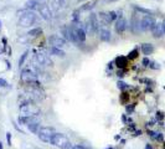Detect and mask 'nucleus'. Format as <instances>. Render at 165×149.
Here are the masks:
<instances>
[{
    "label": "nucleus",
    "mask_w": 165,
    "mask_h": 149,
    "mask_svg": "<svg viewBox=\"0 0 165 149\" xmlns=\"http://www.w3.org/2000/svg\"><path fill=\"white\" fill-rule=\"evenodd\" d=\"M0 149H2V143H0Z\"/></svg>",
    "instance_id": "a19ab883"
},
{
    "label": "nucleus",
    "mask_w": 165,
    "mask_h": 149,
    "mask_svg": "<svg viewBox=\"0 0 165 149\" xmlns=\"http://www.w3.org/2000/svg\"><path fill=\"white\" fill-rule=\"evenodd\" d=\"M149 67H150V68H153V70H159V68H160L159 63H157V62H150Z\"/></svg>",
    "instance_id": "cd10ccee"
},
{
    "label": "nucleus",
    "mask_w": 165,
    "mask_h": 149,
    "mask_svg": "<svg viewBox=\"0 0 165 149\" xmlns=\"http://www.w3.org/2000/svg\"><path fill=\"white\" fill-rule=\"evenodd\" d=\"M25 5H26V9H27V10L34 11V10H37V9H39L40 1H39V0H29V1H26Z\"/></svg>",
    "instance_id": "a211bd4d"
},
{
    "label": "nucleus",
    "mask_w": 165,
    "mask_h": 149,
    "mask_svg": "<svg viewBox=\"0 0 165 149\" xmlns=\"http://www.w3.org/2000/svg\"><path fill=\"white\" fill-rule=\"evenodd\" d=\"M140 49H142V52H143V55H145V56H148V55H152V54L154 52V46H153L152 44H143Z\"/></svg>",
    "instance_id": "f3484780"
},
{
    "label": "nucleus",
    "mask_w": 165,
    "mask_h": 149,
    "mask_svg": "<svg viewBox=\"0 0 165 149\" xmlns=\"http://www.w3.org/2000/svg\"><path fill=\"white\" fill-rule=\"evenodd\" d=\"M155 139H157V141H159V142H163V134H162V133H157Z\"/></svg>",
    "instance_id": "7c9ffc66"
},
{
    "label": "nucleus",
    "mask_w": 165,
    "mask_h": 149,
    "mask_svg": "<svg viewBox=\"0 0 165 149\" xmlns=\"http://www.w3.org/2000/svg\"><path fill=\"white\" fill-rule=\"evenodd\" d=\"M107 149H113V148H112V147H109V148H107Z\"/></svg>",
    "instance_id": "37998d69"
},
{
    "label": "nucleus",
    "mask_w": 165,
    "mask_h": 149,
    "mask_svg": "<svg viewBox=\"0 0 165 149\" xmlns=\"http://www.w3.org/2000/svg\"><path fill=\"white\" fill-rule=\"evenodd\" d=\"M138 57V50L137 49H134V50H132L129 54H128V60H134V58H137Z\"/></svg>",
    "instance_id": "b1692460"
},
{
    "label": "nucleus",
    "mask_w": 165,
    "mask_h": 149,
    "mask_svg": "<svg viewBox=\"0 0 165 149\" xmlns=\"http://www.w3.org/2000/svg\"><path fill=\"white\" fill-rule=\"evenodd\" d=\"M72 149H87L86 147H83V146H81V144H77V146H75Z\"/></svg>",
    "instance_id": "c9c22d12"
},
{
    "label": "nucleus",
    "mask_w": 165,
    "mask_h": 149,
    "mask_svg": "<svg viewBox=\"0 0 165 149\" xmlns=\"http://www.w3.org/2000/svg\"><path fill=\"white\" fill-rule=\"evenodd\" d=\"M0 29H1V21H0Z\"/></svg>",
    "instance_id": "79ce46f5"
},
{
    "label": "nucleus",
    "mask_w": 165,
    "mask_h": 149,
    "mask_svg": "<svg viewBox=\"0 0 165 149\" xmlns=\"http://www.w3.org/2000/svg\"><path fill=\"white\" fill-rule=\"evenodd\" d=\"M117 87L120 90V91H125L129 86L125 83V82H123V81H118V83H117Z\"/></svg>",
    "instance_id": "a878e982"
},
{
    "label": "nucleus",
    "mask_w": 165,
    "mask_h": 149,
    "mask_svg": "<svg viewBox=\"0 0 165 149\" xmlns=\"http://www.w3.org/2000/svg\"><path fill=\"white\" fill-rule=\"evenodd\" d=\"M157 118H158V119H163V118H164L163 112H158V113H157Z\"/></svg>",
    "instance_id": "f704fd0d"
},
{
    "label": "nucleus",
    "mask_w": 165,
    "mask_h": 149,
    "mask_svg": "<svg viewBox=\"0 0 165 149\" xmlns=\"http://www.w3.org/2000/svg\"><path fill=\"white\" fill-rule=\"evenodd\" d=\"M57 2H59V5L61 7H66L67 4H68V0H57Z\"/></svg>",
    "instance_id": "bb28decb"
},
{
    "label": "nucleus",
    "mask_w": 165,
    "mask_h": 149,
    "mask_svg": "<svg viewBox=\"0 0 165 149\" xmlns=\"http://www.w3.org/2000/svg\"><path fill=\"white\" fill-rule=\"evenodd\" d=\"M41 32H42V29H41V27H35V29H31V30L27 32V36H30V37H36V36H39Z\"/></svg>",
    "instance_id": "5701e85b"
},
{
    "label": "nucleus",
    "mask_w": 165,
    "mask_h": 149,
    "mask_svg": "<svg viewBox=\"0 0 165 149\" xmlns=\"http://www.w3.org/2000/svg\"><path fill=\"white\" fill-rule=\"evenodd\" d=\"M71 30H72V34H73L76 44H80V42H84L86 41V31L82 29V26H80L77 24H72L71 25Z\"/></svg>",
    "instance_id": "0eeeda50"
},
{
    "label": "nucleus",
    "mask_w": 165,
    "mask_h": 149,
    "mask_svg": "<svg viewBox=\"0 0 165 149\" xmlns=\"http://www.w3.org/2000/svg\"><path fill=\"white\" fill-rule=\"evenodd\" d=\"M34 61L36 62V65L42 66V67H52L54 66V62L50 58V56L44 52H36L34 55Z\"/></svg>",
    "instance_id": "39448f33"
},
{
    "label": "nucleus",
    "mask_w": 165,
    "mask_h": 149,
    "mask_svg": "<svg viewBox=\"0 0 165 149\" xmlns=\"http://www.w3.org/2000/svg\"><path fill=\"white\" fill-rule=\"evenodd\" d=\"M44 1H45V4H47V5L51 4V2H54V0H44Z\"/></svg>",
    "instance_id": "e433bc0d"
},
{
    "label": "nucleus",
    "mask_w": 165,
    "mask_h": 149,
    "mask_svg": "<svg viewBox=\"0 0 165 149\" xmlns=\"http://www.w3.org/2000/svg\"><path fill=\"white\" fill-rule=\"evenodd\" d=\"M127 61H128V58H127V57H124V56H118V57L116 58L117 67H118V68H124V67H125V65H127Z\"/></svg>",
    "instance_id": "aec40b11"
},
{
    "label": "nucleus",
    "mask_w": 165,
    "mask_h": 149,
    "mask_svg": "<svg viewBox=\"0 0 165 149\" xmlns=\"http://www.w3.org/2000/svg\"><path fill=\"white\" fill-rule=\"evenodd\" d=\"M6 141H7V143H9V146H11V134L7 132L6 133Z\"/></svg>",
    "instance_id": "2f4dec72"
},
{
    "label": "nucleus",
    "mask_w": 165,
    "mask_h": 149,
    "mask_svg": "<svg viewBox=\"0 0 165 149\" xmlns=\"http://www.w3.org/2000/svg\"><path fill=\"white\" fill-rule=\"evenodd\" d=\"M164 148H165V143H164Z\"/></svg>",
    "instance_id": "c03bdc74"
},
{
    "label": "nucleus",
    "mask_w": 165,
    "mask_h": 149,
    "mask_svg": "<svg viewBox=\"0 0 165 149\" xmlns=\"http://www.w3.org/2000/svg\"><path fill=\"white\" fill-rule=\"evenodd\" d=\"M117 76H118V77H123V76H124V71L119 68V70H118V72H117Z\"/></svg>",
    "instance_id": "72a5a7b5"
},
{
    "label": "nucleus",
    "mask_w": 165,
    "mask_h": 149,
    "mask_svg": "<svg viewBox=\"0 0 165 149\" xmlns=\"http://www.w3.org/2000/svg\"><path fill=\"white\" fill-rule=\"evenodd\" d=\"M20 80H21L24 83H26V85H32V83H35V82L39 81V76H37L36 73H34L32 71H30L29 68H26V70H24V71L21 72Z\"/></svg>",
    "instance_id": "423d86ee"
},
{
    "label": "nucleus",
    "mask_w": 165,
    "mask_h": 149,
    "mask_svg": "<svg viewBox=\"0 0 165 149\" xmlns=\"http://www.w3.org/2000/svg\"><path fill=\"white\" fill-rule=\"evenodd\" d=\"M114 27H116V31L118 34H123L127 30V20L124 17H118V20L116 21Z\"/></svg>",
    "instance_id": "ddd939ff"
},
{
    "label": "nucleus",
    "mask_w": 165,
    "mask_h": 149,
    "mask_svg": "<svg viewBox=\"0 0 165 149\" xmlns=\"http://www.w3.org/2000/svg\"><path fill=\"white\" fill-rule=\"evenodd\" d=\"M17 16H19V25L21 27H29L39 22V15L35 11L27 9L17 11Z\"/></svg>",
    "instance_id": "f257e3e1"
},
{
    "label": "nucleus",
    "mask_w": 165,
    "mask_h": 149,
    "mask_svg": "<svg viewBox=\"0 0 165 149\" xmlns=\"http://www.w3.org/2000/svg\"><path fill=\"white\" fill-rule=\"evenodd\" d=\"M27 55H29V51H25V52L21 55V57H20V60H19V67H21V66L24 65V62H25V60H26Z\"/></svg>",
    "instance_id": "393cba45"
},
{
    "label": "nucleus",
    "mask_w": 165,
    "mask_h": 149,
    "mask_svg": "<svg viewBox=\"0 0 165 149\" xmlns=\"http://www.w3.org/2000/svg\"><path fill=\"white\" fill-rule=\"evenodd\" d=\"M99 17L103 20V24H106V25H108V24H111L113 21L112 17H111V15L109 14H106V12H101L99 14Z\"/></svg>",
    "instance_id": "4be33fe9"
},
{
    "label": "nucleus",
    "mask_w": 165,
    "mask_h": 149,
    "mask_svg": "<svg viewBox=\"0 0 165 149\" xmlns=\"http://www.w3.org/2000/svg\"><path fill=\"white\" fill-rule=\"evenodd\" d=\"M88 24L91 26L92 32H98L99 31V21H98V16L96 14H91V16L88 19Z\"/></svg>",
    "instance_id": "f8f14e48"
},
{
    "label": "nucleus",
    "mask_w": 165,
    "mask_h": 149,
    "mask_svg": "<svg viewBox=\"0 0 165 149\" xmlns=\"http://www.w3.org/2000/svg\"><path fill=\"white\" fill-rule=\"evenodd\" d=\"M145 149H153V147H152L150 144H147V146H145Z\"/></svg>",
    "instance_id": "4c0bfd02"
},
{
    "label": "nucleus",
    "mask_w": 165,
    "mask_h": 149,
    "mask_svg": "<svg viewBox=\"0 0 165 149\" xmlns=\"http://www.w3.org/2000/svg\"><path fill=\"white\" fill-rule=\"evenodd\" d=\"M162 24H163V27H164V31H165V20L163 21V22H162Z\"/></svg>",
    "instance_id": "ea45409f"
},
{
    "label": "nucleus",
    "mask_w": 165,
    "mask_h": 149,
    "mask_svg": "<svg viewBox=\"0 0 165 149\" xmlns=\"http://www.w3.org/2000/svg\"><path fill=\"white\" fill-rule=\"evenodd\" d=\"M50 144H52V146H55V147H57V148H60V149H72L73 148V146H72L71 141L68 139V137H67L66 134H64V133H57V132H56L55 136L52 137Z\"/></svg>",
    "instance_id": "f03ea898"
},
{
    "label": "nucleus",
    "mask_w": 165,
    "mask_h": 149,
    "mask_svg": "<svg viewBox=\"0 0 165 149\" xmlns=\"http://www.w3.org/2000/svg\"><path fill=\"white\" fill-rule=\"evenodd\" d=\"M155 20L152 15H145L142 20H140V31H148V30H153V27L155 26Z\"/></svg>",
    "instance_id": "6e6552de"
},
{
    "label": "nucleus",
    "mask_w": 165,
    "mask_h": 149,
    "mask_svg": "<svg viewBox=\"0 0 165 149\" xmlns=\"http://www.w3.org/2000/svg\"><path fill=\"white\" fill-rule=\"evenodd\" d=\"M55 133H56V129L54 127H49V126L40 127V129L37 132V137L45 143H51V139L55 136Z\"/></svg>",
    "instance_id": "20e7f679"
},
{
    "label": "nucleus",
    "mask_w": 165,
    "mask_h": 149,
    "mask_svg": "<svg viewBox=\"0 0 165 149\" xmlns=\"http://www.w3.org/2000/svg\"><path fill=\"white\" fill-rule=\"evenodd\" d=\"M130 27H132V31H133V32H138V31H140V21L137 20V16H133Z\"/></svg>",
    "instance_id": "6ab92c4d"
},
{
    "label": "nucleus",
    "mask_w": 165,
    "mask_h": 149,
    "mask_svg": "<svg viewBox=\"0 0 165 149\" xmlns=\"http://www.w3.org/2000/svg\"><path fill=\"white\" fill-rule=\"evenodd\" d=\"M17 122L21 123L22 126H30L34 123H40V119L37 118V116H20L17 118Z\"/></svg>",
    "instance_id": "9b49d317"
},
{
    "label": "nucleus",
    "mask_w": 165,
    "mask_h": 149,
    "mask_svg": "<svg viewBox=\"0 0 165 149\" xmlns=\"http://www.w3.org/2000/svg\"><path fill=\"white\" fill-rule=\"evenodd\" d=\"M152 32H153V36H154L155 39H159V37H162V36H163V35L165 34L164 27H163V24H155V26L153 27Z\"/></svg>",
    "instance_id": "2eb2a0df"
},
{
    "label": "nucleus",
    "mask_w": 165,
    "mask_h": 149,
    "mask_svg": "<svg viewBox=\"0 0 165 149\" xmlns=\"http://www.w3.org/2000/svg\"><path fill=\"white\" fill-rule=\"evenodd\" d=\"M143 65H144V66H149V65H150V60H149L148 57H144V58H143Z\"/></svg>",
    "instance_id": "c85d7f7f"
},
{
    "label": "nucleus",
    "mask_w": 165,
    "mask_h": 149,
    "mask_svg": "<svg viewBox=\"0 0 165 149\" xmlns=\"http://www.w3.org/2000/svg\"><path fill=\"white\" fill-rule=\"evenodd\" d=\"M122 121L125 123V122H127V117H125V116H123V117H122Z\"/></svg>",
    "instance_id": "58836bf2"
},
{
    "label": "nucleus",
    "mask_w": 165,
    "mask_h": 149,
    "mask_svg": "<svg viewBox=\"0 0 165 149\" xmlns=\"http://www.w3.org/2000/svg\"><path fill=\"white\" fill-rule=\"evenodd\" d=\"M7 86V82H6V80H4V78H0V87H6Z\"/></svg>",
    "instance_id": "c756f323"
},
{
    "label": "nucleus",
    "mask_w": 165,
    "mask_h": 149,
    "mask_svg": "<svg viewBox=\"0 0 165 149\" xmlns=\"http://www.w3.org/2000/svg\"><path fill=\"white\" fill-rule=\"evenodd\" d=\"M37 11H39V14L42 16V19H45V20H51V19H52V12H51V9L49 7L47 4L40 1V5H39Z\"/></svg>",
    "instance_id": "1a4fd4ad"
},
{
    "label": "nucleus",
    "mask_w": 165,
    "mask_h": 149,
    "mask_svg": "<svg viewBox=\"0 0 165 149\" xmlns=\"http://www.w3.org/2000/svg\"><path fill=\"white\" fill-rule=\"evenodd\" d=\"M98 34H99V37H101V40L102 41H106V42H108V41H111V32H109V30L108 29H99V31H98Z\"/></svg>",
    "instance_id": "dca6fc26"
},
{
    "label": "nucleus",
    "mask_w": 165,
    "mask_h": 149,
    "mask_svg": "<svg viewBox=\"0 0 165 149\" xmlns=\"http://www.w3.org/2000/svg\"><path fill=\"white\" fill-rule=\"evenodd\" d=\"M49 41H50V44H51L54 47L62 49V47H65V46H66V40H65L64 37H61V36L56 35V34L51 35V36L49 37Z\"/></svg>",
    "instance_id": "9d476101"
},
{
    "label": "nucleus",
    "mask_w": 165,
    "mask_h": 149,
    "mask_svg": "<svg viewBox=\"0 0 165 149\" xmlns=\"http://www.w3.org/2000/svg\"><path fill=\"white\" fill-rule=\"evenodd\" d=\"M109 15H111L112 20H116V19H117V12H116V11H111V12H109Z\"/></svg>",
    "instance_id": "473e14b6"
},
{
    "label": "nucleus",
    "mask_w": 165,
    "mask_h": 149,
    "mask_svg": "<svg viewBox=\"0 0 165 149\" xmlns=\"http://www.w3.org/2000/svg\"><path fill=\"white\" fill-rule=\"evenodd\" d=\"M50 52L52 54V55H55V56H57V57H65V51L62 50V49H59V47H51L50 49Z\"/></svg>",
    "instance_id": "412c9836"
},
{
    "label": "nucleus",
    "mask_w": 165,
    "mask_h": 149,
    "mask_svg": "<svg viewBox=\"0 0 165 149\" xmlns=\"http://www.w3.org/2000/svg\"><path fill=\"white\" fill-rule=\"evenodd\" d=\"M19 111H20L21 116H39L40 114V108L32 101L22 102L19 107Z\"/></svg>",
    "instance_id": "7ed1b4c3"
},
{
    "label": "nucleus",
    "mask_w": 165,
    "mask_h": 149,
    "mask_svg": "<svg viewBox=\"0 0 165 149\" xmlns=\"http://www.w3.org/2000/svg\"><path fill=\"white\" fill-rule=\"evenodd\" d=\"M62 35H64V39L70 41V42H76L75 41V37H73V34H72V30H71V26H65L62 27Z\"/></svg>",
    "instance_id": "4468645a"
}]
</instances>
